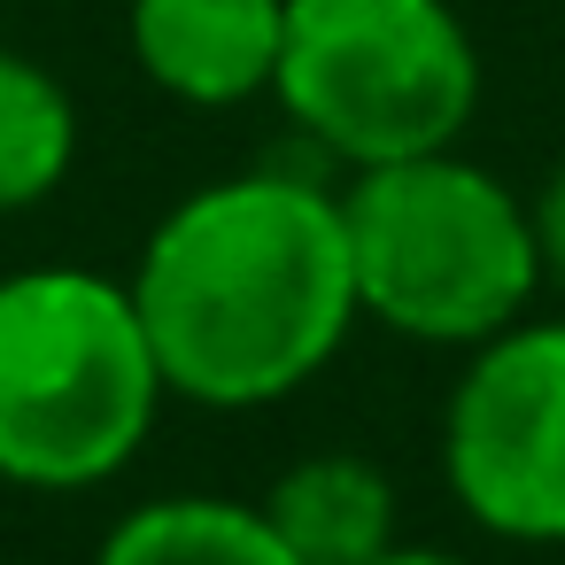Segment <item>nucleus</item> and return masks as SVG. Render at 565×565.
Here are the masks:
<instances>
[{
  "mask_svg": "<svg viewBox=\"0 0 565 565\" xmlns=\"http://www.w3.org/2000/svg\"><path fill=\"white\" fill-rule=\"evenodd\" d=\"M125 287L171 395H194L210 411L295 395L356 326L341 202L279 171L186 194L148 233Z\"/></svg>",
  "mask_w": 565,
  "mask_h": 565,
  "instance_id": "nucleus-1",
  "label": "nucleus"
},
{
  "mask_svg": "<svg viewBox=\"0 0 565 565\" xmlns=\"http://www.w3.org/2000/svg\"><path fill=\"white\" fill-rule=\"evenodd\" d=\"M171 380L125 279L32 264L0 279V480L71 495L132 465Z\"/></svg>",
  "mask_w": 565,
  "mask_h": 565,
  "instance_id": "nucleus-2",
  "label": "nucleus"
},
{
  "mask_svg": "<svg viewBox=\"0 0 565 565\" xmlns=\"http://www.w3.org/2000/svg\"><path fill=\"white\" fill-rule=\"evenodd\" d=\"M341 225L356 310L403 341L480 349L542 287L526 202L449 148L356 171V186L341 194Z\"/></svg>",
  "mask_w": 565,
  "mask_h": 565,
  "instance_id": "nucleus-3",
  "label": "nucleus"
},
{
  "mask_svg": "<svg viewBox=\"0 0 565 565\" xmlns=\"http://www.w3.org/2000/svg\"><path fill=\"white\" fill-rule=\"evenodd\" d=\"M279 109L349 171L457 148L480 109V47L449 0H287Z\"/></svg>",
  "mask_w": 565,
  "mask_h": 565,
  "instance_id": "nucleus-4",
  "label": "nucleus"
},
{
  "mask_svg": "<svg viewBox=\"0 0 565 565\" xmlns=\"http://www.w3.org/2000/svg\"><path fill=\"white\" fill-rule=\"evenodd\" d=\"M449 495L503 542H565V318L488 333L441 411Z\"/></svg>",
  "mask_w": 565,
  "mask_h": 565,
  "instance_id": "nucleus-5",
  "label": "nucleus"
},
{
  "mask_svg": "<svg viewBox=\"0 0 565 565\" xmlns=\"http://www.w3.org/2000/svg\"><path fill=\"white\" fill-rule=\"evenodd\" d=\"M287 0H132V63L186 109L271 94Z\"/></svg>",
  "mask_w": 565,
  "mask_h": 565,
  "instance_id": "nucleus-6",
  "label": "nucleus"
},
{
  "mask_svg": "<svg viewBox=\"0 0 565 565\" xmlns=\"http://www.w3.org/2000/svg\"><path fill=\"white\" fill-rule=\"evenodd\" d=\"M264 519L302 565H364L395 542V488L356 449H326L271 480Z\"/></svg>",
  "mask_w": 565,
  "mask_h": 565,
  "instance_id": "nucleus-7",
  "label": "nucleus"
},
{
  "mask_svg": "<svg viewBox=\"0 0 565 565\" xmlns=\"http://www.w3.org/2000/svg\"><path fill=\"white\" fill-rule=\"evenodd\" d=\"M94 565H302V557L279 542V526L264 519V503L156 495L125 526H109V542L94 550Z\"/></svg>",
  "mask_w": 565,
  "mask_h": 565,
  "instance_id": "nucleus-8",
  "label": "nucleus"
},
{
  "mask_svg": "<svg viewBox=\"0 0 565 565\" xmlns=\"http://www.w3.org/2000/svg\"><path fill=\"white\" fill-rule=\"evenodd\" d=\"M78 109L55 71L0 47V210H32L71 179Z\"/></svg>",
  "mask_w": 565,
  "mask_h": 565,
  "instance_id": "nucleus-9",
  "label": "nucleus"
},
{
  "mask_svg": "<svg viewBox=\"0 0 565 565\" xmlns=\"http://www.w3.org/2000/svg\"><path fill=\"white\" fill-rule=\"evenodd\" d=\"M526 217H534V256H542V279L565 295V163L542 179V194L526 202Z\"/></svg>",
  "mask_w": 565,
  "mask_h": 565,
  "instance_id": "nucleus-10",
  "label": "nucleus"
},
{
  "mask_svg": "<svg viewBox=\"0 0 565 565\" xmlns=\"http://www.w3.org/2000/svg\"><path fill=\"white\" fill-rule=\"evenodd\" d=\"M364 565H472V557H449V550H403V542H387L380 557H364Z\"/></svg>",
  "mask_w": 565,
  "mask_h": 565,
  "instance_id": "nucleus-11",
  "label": "nucleus"
}]
</instances>
